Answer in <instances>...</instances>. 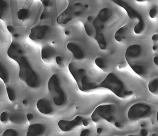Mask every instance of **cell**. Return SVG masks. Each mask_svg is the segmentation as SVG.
Returning a JSON list of instances; mask_svg holds the SVG:
<instances>
[{
	"label": "cell",
	"instance_id": "8992f818",
	"mask_svg": "<svg viewBox=\"0 0 158 136\" xmlns=\"http://www.w3.org/2000/svg\"><path fill=\"white\" fill-rule=\"evenodd\" d=\"M117 113V108L114 104H106L98 106L93 112L91 117L94 122H98L105 119L108 122L114 121Z\"/></svg>",
	"mask_w": 158,
	"mask_h": 136
},
{
	"label": "cell",
	"instance_id": "4316f807",
	"mask_svg": "<svg viewBox=\"0 0 158 136\" xmlns=\"http://www.w3.org/2000/svg\"><path fill=\"white\" fill-rule=\"evenodd\" d=\"M0 120L2 122L6 123L10 121V113L7 111H4L0 115Z\"/></svg>",
	"mask_w": 158,
	"mask_h": 136
},
{
	"label": "cell",
	"instance_id": "52a82bcc",
	"mask_svg": "<svg viewBox=\"0 0 158 136\" xmlns=\"http://www.w3.org/2000/svg\"><path fill=\"white\" fill-rule=\"evenodd\" d=\"M48 89L56 105L59 106L65 103V95L60 86L59 77L57 74H53L49 78Z\"/></svg>",
	"mask_w": 158,
	"mask_h": 136
},
{
	"label": "cell",
	"instance_id": "3957f363",
	"mask_svg": "<svg viewBox=\"0 0 158 136\" xmlns=\"http://www.w3.org/2000/svg\"><path fill=\"white\" fill-rule=\"evenodd\" d=\"M112 16V11L109 8H103L99 11L96 18L93 20V25L95 30V39L100 49H106L107 42L103 33L104 23Z\"/></svg>",
	"mask_w": 158,
	"mask_h": 136
},
{
	"label": "cell",
	"instance_id": "d590c367",
	"mask_svg": "<svg viewBox=\"0 0 158 136\" xmlns=\"http://www.w3.org/2000/svg\"><path fill=\"white\" fill-rule=\"evenodd\" d=\"M82 124H83V125L84 126H88L89 124V121L88 120H86V119H83V120H82Z\"/></svg>",
	"mask_w": 158,
	"mask_h": 136
},
{
	"label": "cell",
	"instance_id": "d4e9b609",
	"mask_svg": "<svg viewBox=\"0 0 158 136\" xmlns=\"http://www.w3.org/2000/svg\"><path fill=\"white\" fill-rule=\"evenodd\" d=\"M6 92H7V96L9 97L10 100L11 101H15L16 100V93L13 88L10 87H8L6 88Z\"/></svg>",
	"mask_w": 158,
	"mask_h": 136
},
{
	"label": "cell",
	"instance_id": "b9f144b4",
	"mask_svg": "<svg viewBox=\"0 0 158 136\" xmlns=\"http://www.w3.org/2000/svg\"><path fill=\"white\" fill-rule=\"evenodd\" d=\"M28 100H26V99H24V100L22 101V104H23L24 105H26V104H28Z\"/></svg>",
	"mask_w": 158,
	"mask_h": 136
},
{
	"label": "cell",
	"instance_id": "f546056e",
	"mask_svg": "<svg viewBox=\"0 0 158 136\" xmlns=\"http://www.w3.org/2000/svg\"><path fill=\"white\" fill-rule=\"evenodd\" d=\"M149 16L151 18L154 19L156 16L157 14V9L156 7H153L152 9L150 10Z\"/></svg>",
	"mask_w": 158,
	"mask_h": 136
},
{
	"label": "cell",
	"instance_id": "1f68e13d",
	"mask_svg": "<svg viewBox=\"0 0 158 136\" xmlns=\"http://www.w3.org/2000/svg\"><path fill=\"white\" fill-rule=\"evenodd\" d=\"M90 133V131L89 129H85L83 130L81 133V136H86L89 135V134Z\"/></svg>",
	"mask_w": 158,
	"mask_h": 136
},
{
	"label": "cell",
	"instance_id": "ab89813d",
	"mask_svg": "<svg viewBox=\"0 0 158 136\" xmlns=\"http://www.w3.org/2000/svg\"><path fill=\"white\" fill-rule=\"evenodd\" d=\"M115 125L116 127L117 128H121L122 127V125H121V124L119 122H116L115 123Z\"/></svg>",
	"mask_w": 158,
	"mask_h": 136
},
{
	"label": "cell",
	"instance_id": "836d02e7",
	"mask_svg": "<svg viewBox=\"0 0 158 136\" xmlns=\"http://www.w3.org/2000/svg\"><path fill=\"white\" fill-rule=\"evenodd\" d=\"M26 118H27V120L28 121H31L33 119L34 116L32 113H28L27 114V115H26Z\"/></svg>",
	"mask_w": 158,
	"mask_h": 136
},
{
	"label": "cell",
	"instance_id": "ee69618b",
	"mask_svg": "<svg viewBox=\"0 0 158 136\" xmlns=\"http://www.w3.org/2000/svg\"><path fill=\"white\" fill-rule=\"evenodd\" d=\"M157 49V47L156 46H154L153 47V51H156Z\"/></svg>",
	"mask_w": 158,
	"mask_h": 136
},
{
	"label": "cell",
	"instance_id": "ba28073f",
	"mask_svg": "<svg viewBox=\"0 0 158 136\" xmlns=\"http://www.w3.org/2000/svg\"><path fill=\"white\" fill-rule=\"evenodd\" d=\"M151 108L146 104L137 103L131 106L127 113V117L131 120L139 119L149 115Z\"/></svg>",
	"mask_w": 158,
	"mask_h": 136
},
{
	"label": "cell",
	"instance_id": "f35d334b",
	"mask_svg": "<svg viewBox=\"0 0 158 136\" xmlns=\"http://www.w3.org/2000/svg\"><path fill=\"white\" fill-rule=\"evenodd\" d=\"M102 131L103 129L102 128H98V129H97V133H98V134H101V133L102 132Z\"/></svg>",
	"mask_w": 158,
	"mask_h": 136
},
{
	"label": "cell",
	"instance_id": "7a4b0ae2",
	"mask_svg": "<svg viewBox=\"0 0 158 136\" xmlns=\"http://www.w3.org/2000/svg\"><path fill=\"white\" fill-rule=\"evenodd\" d=\"M106 88L120 98H125L132 95L133 92L128 90L121 81L115 74L111 73L106 76L103 81L101 82L96 88Z\"/></svg>",
	"mask_w": 158,
	"mask_h": 136
},
{
	"label": "cell",
	"instance_id": "6da1fadb",
	"mask_svg": "<svg viewBox=\"0 0 158 136\" xmlns=\"http://www.w3.org/2000/svg\"><path fill=\"white\" fill-rule=\"evenodd\" d=\"M7 53L10 57L16 61L19 64V79L30 87L36 88L38 87L40 83L38 76L31 66L21 45L16 42H12Z\"/></svg>",
	"mask_w": 158,
	"mask_h": 136
},
{
	"label": "cell",
	"instance_id": "7bdbcfd3",
	"mask_svg": "<svg viewBox=\"0 0 158 136\" xmlns=\"http://www.w3.org/2000/svg\"><path fill=\"white\" fill-rule=\"evenodd\" d=\"M65 35H67V36H68V35L70 34V32H69V31H66L65 32Z\"/></svg>",
	"mask_w": 158,
	"mask_h": 136
},
{
	"label": "cell",
	"instance_id": "cb8c5ba5",
	"mask_svg": "<svg viewBox=\"0 0 158 136\" xmlns=\"http://www.w3.org/2000/svg\"><path fill=\"white\" fill-rule=\"evenodd\" d=\"M144 29V20H140L138 21V23L135 26L134 28V31L135 33L136 34H139L143 32V30Z\"/></svg>",
	"mask_w": 158,
	"mask_h": 136
},
{
	"label": "cell",
	"instance_id": "d6986e66",
	"mask_svg": "<svg viewBox=\"0 0 158 136\" xmlns=\"http://www.w3.org/2000/svg\"><path fill=\"white\" fill-rule=\"evenodd\" d=\"M127 26H124L121 27L116 31L115 34V39L118 42H121L126 38L127 31Z\"/></svg>",
	"mask_w": 158,
	"mask_h": 136
},
{
	"label": "cell",
	"instance_id": "e0dca14e",
	"mask_svg": "<svg viewBox=\"0 0 158 136\" xmlns=\"http://www.w3.org/2000/svg\"><path fill=\"white\" fill-rule=\"evenodd\" d=\"M26 117L24 114L21 112H15L10 114V121L12 123L21 124L25 121Z\"/></svg>",
	"mask_w": 158,
	"mask_h": 136
},
{
	"label": "cell",
	"instance_id": "bcb514c9",
	"mask_svg": "<svg viewBox=\"0 0 158 136\" xmlns=\"http://www.w3.org/2000/svg\"><path fill=\"white\" fill-rule=\"evenodd\" d=\"M136 1L139 2H142L145 1L146 0H136Z\"/></svg>",
	"mask_w": 158,
	"mask_h": 136
},
{
	"label": "cell",
	"instance_id": "ac0fdd59",
	"mask_svg": "<svg viewBox=\"0 0 158 136\" xmlns=\"http://www.w3.org/2000/svg\"><path fill=\"white\" fill-rule=\"evenodd\" d=\"M0 78L5 84H7L10 81V75L8 69L0 61Z\"/></svg>",
	"mask_w": 158,
	"mask_h": 136
},
{
	"label": "cell",
	"instance_id": "7402d4cb",
	"mask_svg": "<svg viewBox=\"0 0 158 136\" xmlns=\"http://www.w3.org/2000/svg\"><path fill=\"white\" fill-rule=\"evenodd\" d=\"M131 67L133 70V71H135V73L139 75H142L143 74H144L145 72L144 67L141 64H135L131 66Z\"/></svg>",
	"mask_w": 158,
	"mask_h": 136
},
{
	"label": "cell",
	"instance_id": "5b68a950",
	"mask_svg": "<svg viewBox=\"0 0 158 136\" xmlns=\"http://www.w3.org/2000/svg\"><path fill=\"white\" fill-rule=\"evenodd\" d=\"M89 7L88 4L81 2H76L69 5L67 9L57 17V22L59 24H66L73 19L83 15Z\"/></svg>",
	"mask_w": 158,
	"mask_h": 136
},
{
	"label": "cell",
	"instance_id": "484cf974",
	"mask_svg": "<svg viewBox=\"0 0 158 136\" xmlns=\"http://www.w3.org/2000/svg\"><path fill=\"white\" fill-rule=\"evenodd\" d=\"M2 136H19V133L16 130L13 129H7L5 130Z\"/></svg>",
	"mask_w": 158,
	"mask_h": 136
},
{
	"label": "cell",
	"instance_id": "4fadbf2b",
	"mask_svg": "<svg viewBox=\"0 0 158 136\" xmlns=\"http://www.w3.org/2000/svg\"><path fill=\"white\" fill-rule=\"evenodd\" d=\"M37 108L39 111L44 114H48L53 111L52 104L46 99H40L37 103Z\"/></svg>",
	"mask_w": 158,
	"mask_h": 136
},
{
	"label": "cell",
	"instance_id": "d6a6232c",
	"mask_svg": "<svg viewBox=\"0 0 158 136\" xmlns=\"http://www.w3.org/2000/svg\"><path fill=\"white\" fill-rule=\"evenodd\" d=\"M140 134L142 136H146L148 135V131L145 129H142L141 130Z\"/></svg>",
	"mask_w": 158,
	"mask_h": 136
},
{
	"label": "cell",
	"instance_id": "277c9868",
	"mask_svg": "<svg viewBox=\"0 0 158 136\" xmlns=\"http://www.w3.org/2000/svg\"><path fill=\"white\" fill-rule=\"evenodd\" d=\"M68 69L81 91H87L96 89L98 85L90 81L85 69L80 67L73 62L69 63Z\"/></svg>",
	"mask_w": 158,
	"mask_h": 136
},
{
	"label": "cell",
	"instance_id": "603a6c76",
	"mask_svg": "<svg viewBox=\"0 0 158 136\" xmlns=\"http://www.w3.org/2000/svg\"><path fill=\"white\" fill-rule=\"evenodd\" d=\"M7 7V4L5 0H0V19H2Z\"/></svg>",
	"mask_w": 158,
	"mask_h": 136
},
{
	"label": "cell",
	"instance_id": "7c38bea8",
	"mask_svg": "<svg viewBox=\"0 0 158 136\" xmlns=\"http://www.w3.org/2000/svg\"><path fill=\"white\" fill-rule=\"evenodd\" d=\"M141 51V47L139 45H133L127 48L125 53V57L128 64L132 63L140 56Z\"/></svg>",
	"mask_w": 158,
	"mask_h": 136
},
{
	"label": "cell",
	"instance_id": "30bf717a",
	"mask_svg": "<svg viewBox=\"0 0 158 136\" xmlns=\"http://www.w3.org/2000/svg\"><path fill=\"white\" fill-rule=\"evenodd\" d=\"M49 31V27L47 25L35 26L31 28L29 38L34 41L43 39Z\"/></svg>",
	"mask_w": 158,
	"mask_h": 136
},
{
	"label": "cell",
	"instance_id": "4dcf8cb0",
	"mask_svg": "<svg viewBox=\"0 0 158 136\" xmlns=\"http://www.w3.org/2000/svg\"><path fill=\"white\" fill-rule=\"evenodd\" d=\"M56 61L57 64L60 66L63 65V59L60 56H57L56 57Z\"/></svg>",
	"mask_w": 158,
	"mask_h": 136
},
{
	"label": "cell",
	"instance_id": "f1b7e54d",
	"mask_svg": "<svg viewBox=\"0 0 158 136\" xmlns=\"http://www.w3.org/2000/svg\"><path fill=\"white\" fill-rule=\"evenodd\" d=\"M84 27H85V30L86 34L88 35V36H89V37L93 36V29L91 28V26H90V25L86 22L84 25Z\"/></svg>",
	"mask_w": 158,
	"mask_h": 136
},
{
	"label": "cell",
	"instance_id": "ffe728a7",
	"mask_svg": "<svg viewBox=\"0 0 158 136\" xmlns=\"http://www.w3.org/2000/svg\"><path fill=\"white\" fill-rule=\"evenodd\" d=\"M148 89L151 93H155L158 91V79L155 78L150 81L148 84Z\"/></svg>",
	"mask_w": 158,
	"mask_h": 136
},
{
	"label": "cell",
	"instance_id": "8fae6325",
	"mask_svg": "<svg viewBox=\"0 0 158 136\" xmlns=\"http://www.w3.org/2000/svg\"><path fill=\"white\" fill-rule=\"evenodd\" d=\"M111 1L114 2L115 4L123 7L127 11L128 16L130 19H137L139 21L143 20L141 15L123 0H111Z\"/></svg>",
	"mask_w": 158,
	"mask_h": 136
},
{
	"label": "cell",
	"instance_id": "2e32d148",
	"mask_svg": "<svg viewBox=\"0 0 158 136\" xmlns=\"http://www.w3.org/2000/svg\"><path fill=\"white\" fill-rule=\"evenodd\" d=\"M56 53V49L53 47L49 46L44 47L41 51V57L43 61L45 62L51 60Z\"/></svg>",
	"mask_w": 158,
	"mask_h": 136
},
{
	"label": "cell",
	"instance_id": "60d3db41",
	"mask_svg": "<svg viewBox=\"0 0 158 136\" xmlns=\"http://www.w3.org/2000/svg\"><path fill=\"white\" fill-rule=\"evenodd\" d=\"M88 19V21H89V22H91V21H92V20H93V16H88V19Z\"/></svg>",
	"mask_w": 158,
	"mask_h": 136
},
{
	"label": "cell",
	"instance_id": "f6af8a7d",
	"mask_svg": "<svg viewBox=\"0 0 158 136\" xmlns=\"http://www.w3.org/2000/svg\"><path fill=\"white\" fill-rule=\"evenodd\" d=\"M140 126L141 127H144L146 126V124H142L140 125Z\"/></svg>",
	"mask_w": 158,
	"mask_h": 136
},
{
	"label": "cell",
	"instance_id": "74e56055",
	"mask_svg": "<svg viewBox=\"0 0 158 136\" xmlns=\"http://www.w3.org/2000/svg\"><path fill=\"white\" fill-rule=\"evenodd\" d=\"M153 61H154V63H155V64H156L157 66L158 65V56H156V57H154V59H153Z\"/></svg>",
	"mask_w": 158,
	"mask_h": 136
},
{
	"label": "cell",
	"instance_id": "44dd1931",
	"mask_svg": "<svg viewBox=\"0 0 158 136\" xmlns=\"http://www.w3.org/2000/svg\"><path fill=\"white\" fill-rule=\"evenodd\" d=\"M29 14V11L27 9H20L17 12V16L19 19L24 20L28 18Z\"/></svg>",
	"mask_w": 158,
	"mask_h": 136
},
{
	"label": "cell",
	"instance_id": "8d00e7d4",
	"mask_svg": "<svg viewBox=\"0 0 158 136\" xmlns=\"http://www.w3.org/2000/svg\"><path fill=\"white\" fill-rule=\"evenodd\" d=\"M152 39L154 42H156L158 39V35L157 34H154L152 36Z\"/></svg>",
	"mask_w": 158,
	"mask_h": 136
},
{
	"label": "cell",
	"instance_id": "e575fe53",
	"mask_svg": "<svg viewBox=\"0 0 158 136\" xmlns=\"http://www.w3.org/2000/svg\"><path fill=\"white\" fill-rule=\"evenodd\" d=\"M7 29L8 30V31L10 32V33H14L15 31V29L14 27L11 25H8L7 26Z\"/></svg>",
	"mask_w": 158,
	"mask_h": 136
},
{
	"label": "cell",
	"instance_id": "5bb4252c",
	"mask_svg": "<svg viewBox=\"0 0 158 136\" xmlns=\"http://www.w3.org/2000/svg\"><path fill=\"white\" fill-rule=\"evenodd\" d=\"M68 50L73 53L75 58L77 59H82L85 57V54L83 49L78 45L73 42H69L67 45Z\"/></svg>",
	"mask_w": 158,
	"mask_h": 136
},
{
	"label": "cell",
	"instance_id": "9c48e42d",
	"mask_svg": "<svg viewBox=\"0 0 158 136\" xmlns=\"http://www.w3.org/2000/svg\"><path fill=\"white\" fill-rule=\"evenodd\" d=\"M83 119L81 116H77L72 121H67L61 119L58 121V126L62 131H70L73 130L74 128L76 127L77 126L80 125L82 124Z\"/></svg>",
	"mask_w": 158,
	"mask_h": 136
},
{
	"label": "cell",
	"instance_id": "9a60e30c",
	"mask_svg": "<svg viewBox=\"0 0 158 136\" xmlns=\"http://www.w3.org/2000/svg\"><path fill=\"white\" fill-rule=\"evenodd\" d=\"M46 130V127L42 123L34 124L30 125L27 132V136H36L41 135Z\"/></svg>",
	"mask_w": 158,
	"mask_h": 136
},
{
	"label": "cell",
	"instance_id": "83f0119b",
	"mask_svg": "<svg viewBox=\"0 0 158 136\" xmlns=\"http://www.w3.org/2000/svg\"><path fill=\"white\" fill-rule=\"evenodd\" d=\"M95 63L96 66L101 69L104 68L106 66L105 62L104 61L103 59L101 57L96 58L95 60Z\"/></svg>",
	"mask_w": 158,
	"mask_h": 136
}]
</instances>
